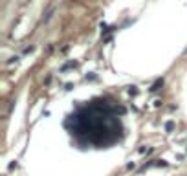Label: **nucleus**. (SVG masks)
I'll return each instance as SVG.
<instances>
[{"label": "nucleus", "instance_id": "2", "mask_svg": "<svg viewBox=\"0 0 187 176\" xmlns=\"http://www.w3.org/2000/svg\"><path fill=\"white\" fill-rule=\"evenodd\" d=\"M72 66H75V62H73V61H72V62H66V64H64L61 70H68V68H72Z\"/></svg>", "mask_w": 187, "mask_h": 176}, {"label": "nucleus", "instance_id": "3", "mask_svg": "<svg viewBox=\"0 0 187 176\" xmlns=\"http://www.w3.org/2000/svg\"><path fill=\"white\" fill-rule=\"evenodd\" d=\"M129 94H130V95H134V94H138V90H136V86H130V88H129Z\"/></svg>", "mask_w": 187, "mask_h": 176}, {"label": "nucleus", "instance_id": "1", "mask_svg": "<svg viewBox=\"0 0 187 176\" xmlns=\"http://www.w3.org/2000/svg\"><path fill=\"white\" fill-rule=\"evenodd\" d=\"M160 86H163V81L162 79H158L154 84H152V88H151V92H156V90H160Z\"/></svg>", "mask_w": 187, "mask_h": 176}, {"label": "nucleus", "instance_id": "4", "mask_svg": "<svg viewBox=\"0 0 187 176\" xmlns=\"http://www.w3.org/2000/svg\"><path fill=\"white\" fill-rule=\"evenodd\" d=\"M165 129H167V130H173V129H174V123H173V121H169V123L165 125Z\"/></svg>", "mask_w": 187, "mask_h": 176}]
</instances>
